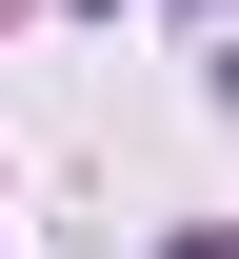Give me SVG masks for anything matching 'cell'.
Instances as JSON below:
<instances>
[{
    "instance_id": "cell-1",
    "label": "cell",
    "mask_w": 239,
    "mask_h": 259,
    "mask_svg": "<svg viewBox=\"0 0 239 259\" xmlns=\"http://www.w3.org/2000/svg\"><path fill=\"white\" fill-rule=\"evenodd\" d=\"M179 259H239V239H179Z\"/></svg>"
}]
</instances>
